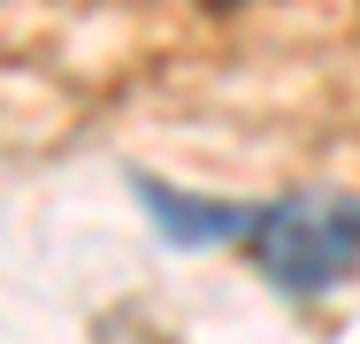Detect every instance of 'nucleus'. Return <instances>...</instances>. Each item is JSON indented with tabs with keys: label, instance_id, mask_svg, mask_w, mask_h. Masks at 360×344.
I'll return each mask as SVG.
<instances>
[{
	"label": "nucleus",
	"instance_id": "nucleus-1",
	"mask_svg": "<svg viewBox=\"0 0 360 344\" xmlns=\"http://www.w3.org/2000/svg\"><path fill=\"white\" fill-rule=\"evenodd\" d=\"M253 268L284 298H322L360 268V192H284L245 230Z\"/></svg>",
	"mask_w": 360,
	"mask_h": 344
},
{
	"label": "nucleus",
	"instance_id": "nucleus-2",
	"mask_svg": "<svg viewBox=\"0 0 360 344\" xmlns=\"http://www.w3.org/2000/svg\"><path fill=\"white\" fill-rule=\"evenodd\" d=\"M131 192H139V206L153 214V237H161V245H176V253L230 245V237H245V230H253V214H261V206H238V199L176 192V184H161V176H131Z\"/></svg>",
	"mask_w": 360,
	"mask_h": 344
},
{
	"label": "nucleus",
	"instance_id": "nucleus-3",
	"mask_svg": "<svg viewBox=\"0 0 360 344\" xmlns=\"http://www.w3.org/2000/svg\"><path fill=\"white\" fill-rule=\"evenodd\" d=\"M200 8H238V0H200Z\"/></svg>",
	"mask_w": 360,
	"mask_h": 344
}]
</instances>
